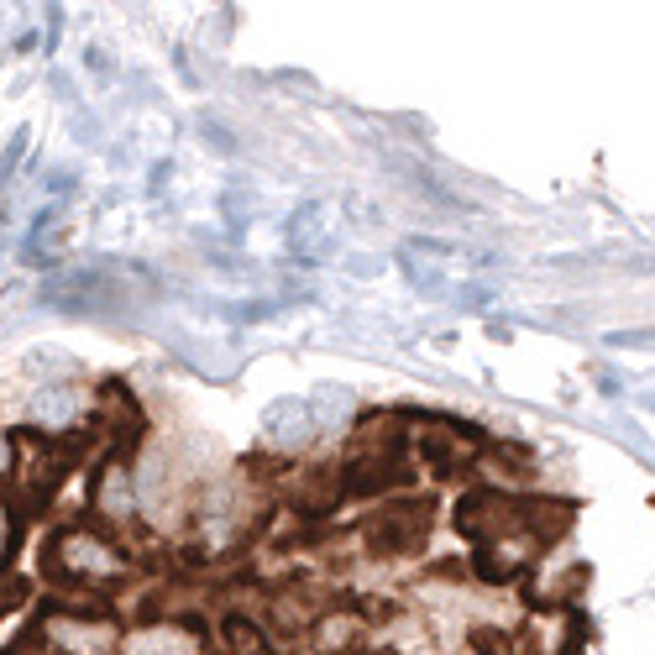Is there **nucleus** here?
Returning a JSON list of instances; mask_svg holds the SVG:
<instances>
[{
  "label": "nucleus",
  "instance_id": "nucleus-1",
  "mask_svg": "<svg viewBox=\"0 0 655 655\" xmlns=\"http://www.w3.org/2000/svg\"><path fill=\"white\" fill-rule=\"evenodd\" d=\"M42 635L63 655H111L121 645L111 618H84V614H53L42 624Z\"/></svg>",
  "mask_w": 655,
  "mask_h": 655
},
{
  "label": "nucleus",
  "instance_id": "nucleus-2",
  "mask_svg": "<svg viewBox=\"0 0 655 655\" xmlns=\"http://www.w3.org/2000/svg\"><path fill=\"white\" fill-rule=\"evenodd\" d=\"M58 562L84 582H115L121 572H127L111 545L100 541V535H84V530H69V535L58 541Z\"/></svg>",
  "mask_w": 655,
  "mask_h": 655
},
{
  "label": "nucleus",
  "instance_id": "nucleus-3",
  "mask_svg": "<svg viewBox=\"0 0 655 655\" xmlns=\"http://www.w3.org/2000/svg\"><path fill=\"white\" fill-rule=\"evenodd\" d=\"M262 435H268L273 446H283V451L304 446V441L315 435L310 399H273V404H268V414H262Z\"/></svg>",
  "mask_w": 655,
  "mask_h": 655
},
{
  "label": "nucleus",
  "instance_id": "nucleus-4",
  "mask_svg": "<svg viewBox=\"0 0 655 655\" xmlns=\"http://www.w3.org/2000/svg\"><path fill=\"white\" fill-rule=\"evenodd\" d=\"M79 410H84V393H79L74 383H42V389L32 393V404H27V414H32L38 425H48V431L69 425Z\"/></svg>",
  "mask_w": 655,
  "mask_h": 655
},
{
  "label": "nucleus",
  "instance_id": "nucleus-5",
  "mask_svg": "<svg viewBox=\"0 0 655 655\" xmlns=\"http://www.w3.org/2000/svg\"><path fill=\"white\" fill-rule=\"evenodd\" d=\"M94 504H100V514L105 520H131L137 514V477H131L127 467H111L105 477H100V493H94Z\"/></svg>",
  "mask_w": 655,
  "mask_h": 655
},
{
  "label": "nucleus",
  "instance_id": "nucleus-6",
  "mask_svg": "<svg viewBox=\"0 0 655 655\" xmlns=\"http://www.w3.org/2000/svg\"><path fill=\"white\" fill-rule=\"evenodd\" d=\"M425 541V520L414 508H393L383 520L373 524V545L377 551H410V545Z\"/></svg>",
  "mask_w": 655,
  "mask_h": 655
},
{
  "label": "nucleus",
  "instance_id": "nucleus-7",
  "mask_svg": "<svg viewBox=\"0 0 655 655\" xmlns=\"http://www.w3.org/2000/svg\"><path fill=\"white\" fill-rule=\"evenodd\" d=\"M325 210L320 205H304L294 221H289V246L300 252V258H325L331 252V242H325Z\"/></svg>",
  "mask_w": 655,
  "mask_h": 655
},
{
  "label": "nucleus",
  "instance_id": "nucleus-8",
  "mask_svg": "<svg viewBox=\"0 0 655 655\" xmlns=\"http://www.w3.org/2000/svg\"><path fill=\"white\" fill-rule=\"evenodd\" d=\"M127 655H194V639L169 629V624H158V629H142V635H131L121 645Z\"/></svg>",
  "mask_w": 655,
  "mask_h": 655
},
{
  "label": "nucleus",
  "instance_id": "nucleus-9",
  "mask_svg": "<svg viewBox=\"0 0 655 655\" xmlns=\"http://www.w3.org/2000/svg\"><path fill=\"white\" fill-rule=\"evenodd\" d=\"M352 635H362V614H352V608H346V614H325L320 618V629H315L320 651H341Z\"/></svg>",
  "mask_w": 655,
  "mask_h": 655
},
{
  "label": "nucleus",
  "instance_id": "nucleus-10",
  "mask_svg": "<svg viewBox=\"0 0 655 655\" xmlns=\"http://www.w3.org/2000/svg\"><path fill=\"white\" fill-rule=\"evenodd\" d=\"M221 639H225V651L231 655H268V639H262L252 624H242V618H225Z\"/></svg>",
  "mask_w": 655,
  "mask_h": 655
},
{
  "label": "nucleus",
  "instance_id": "nucleus-11",
  "mask_svg": "<svg viewBox=\"0 0 655 655\" xmlns=\"http://www.w3.org/2000/svg\"><path fill=\"white\" fill-rule=\"evenodd\" d=\"M27 373L32 377H48V383H63V373H69V362H63V356H58V346H32V352H27Z\"/></svg>",
  "mask_w": 655,
  "mask_h": 655
},
{
  "label": "nucleus",
  "instance_id": "nucleus-12",
  "mask_svg": "<svg viewBox=\"0 0 655 655\" xmlns=\"http://www.w3.org/2000/svg\"><path fill=\"white\" fill-rule=\"evenodd\" d=\"M27 142H32V131H27V127H21L17 137L6 142V158H0V184H6V179L17 173V163H21V152H27Z\"/></svg>",
  "mask_w": 655,
  "mask_h": 655
},
{
  "label": "nucleus",
  "instance_id": "nucleus-13",
  "mask_svg": "<svg viewBox=\"0 0 655 655\" xmlns=\"http://www.w3.org/2000/svg\"><path fill=\"white\" fill-rule=\"evenodd\" d=\"M603 341H608V346H635L639 352V346H655V331H608Z\"/></svg>",
  "mask_w": 655,
  "mask_h": 655
},
{
  "label": "nucleus",
  "instance_id": "nucleus-14",
  "mask_svg": "<svg viewBox=\"0 0 655 655\" xmlns=\"http://www.w3.org/2000/svg\"><path fill=\"white\" fill-rule=\"evenodd\" d=\"M0 467H6V441H0Z\"/></svg>",
  "mask_w": 655,
  "mask_h": 655
},
{
  "label": "nucleus",
  "instance_id": "nucleus-15",
  "mask_svg": "<svg viewBox=\"0 0 655 655\" xmlns=\"http://www.w3.org/2000/svg\"><path fill=\"white\" fill-rule=\"evenodd\" d=\"M0 541H6V514H0Z\"/></svg>",
  "mask_w": 655,
  "mask_h": 655
}]
</instances>
